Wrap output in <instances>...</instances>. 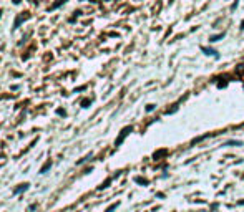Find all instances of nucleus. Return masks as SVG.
I'll use <instances>...</instances> for the list:
<instances>
[{"instance_id": "nucleus-5", "label": "nucleus", "mask_w": 244, "mask_h": 212, "mask_svg": "<svg viewBox=\"0 0 244 212\" xmlns=\"http://www.w3.org/2000/svg\"><path fill=\"white\" fill-rule=\"evenodd\" d=\"M118 206H120V202H115V204H111V206H110L108 209H107V212H113V210H115V209H116V207H118Z\"/></svg>"}, {"instance_id": "nucleus-2", "label": "nucleus", "mask_w": 244, "mask_h": 212, "mask_svg": "<svg viewBox=\"0 0 244 212\" xmlns=\"http://www.w3.org/2000/svg\"><path fill=\"white\" fill-rule=\"evenodd\" d=\"M201 50L206 53V55H209V56H216V58H219V53H218V51H214L213 48H206V47H203Z\"/></svg>"}, {"instance_id": "nucleus-6", "label": "nucleus", "mask_w": 244, "mask_h": 212, "mask_svg": "<svg viewBox=\"0 0 244 212\" xmlns=\"http://www.w3.org/2000/svg\"><path fill=\"white\" fill-rule=\"evenodd\" d=\"M222 37H224V33H219V35H216V37H211L209 41H218L219 38H222Z\"/></svg>"}, {"instance_id": "nucleus-3", "label": "nucleus", "mask_w": 244, "mask_h": 212, "mask_svg": "<svg viewBox=\"0 0 244 212\" xmlns=\"http://www.w3.org/2000/svg\"><path fill=\"white\" fill-rule=\"evenodd\" d=\"M130 131H131V128H125V129H123V131H121V134H120V137L116 139V146H118V144L121 143L123 139H125V136H126V134H128Z\"/></svg>"}, {"instance_id": "nucleus-7", "label": "nucleus", "mask_w": 244, "mask_h": 212, "mask_svg": "<svg viewBox=\"0 0 244 212\" xmlns=\"http://www.w3.org/2000/svg\"><path fill=\"white\" fill-rule=\"evenodd\" d=\"M154 109V106L153 104H150V106H146V111H153Z\"/></svg>"}, {"instance_id": "nucleus-4", "label": "nucleus", "mask_w": 244, "mask_h": 212, "mask_svg": "<svg viewBox=\"0 0 244 212\" xmlns=\"http://www.w3.org/2000/svg\"><path fill=\"white\" fill-rule=\"evenodd\" d=\"M50 167H52V161H47V162L43 164V167L40 169V174H45V172H47Z\"/></svg>"}, {"instance_id": "nucleus-1", "label": "nucleus", "mask_w": 244, "mask_h": 212, "mask_svg": "<svg viewBox=\"0 0 244 212\" xmlns=\"http://www.w3.org/2000/svg\"><path fill=\"white\" fill-rule=\"evenodd\" d=\"M28 186H30L28 182H23V184H20L19 187H17V189H13V194L17 196V194H20V192H25V190L28 189Z\"/></svg>"}]
</instances>
